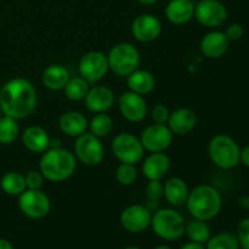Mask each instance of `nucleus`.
<instances>
[{"label": "nucleus", "instance_id": "nucleus-37", "mask_svg": "<svg viewBox=\"0 0 249 249\" xmlns=\"http://www.w3.org/2000/svg\"><path fill=\"white\" fill-rule=\"evenodd\" d=\"M224 33H225V36H228V39L230 41H237L245 34V28H243L242 24L232 23L226 28V31Z\"/></svg>", "mask_w": 249, "mask_h": 249}, {"label": "nucleus", "instance_id": "nucleus-22", "mask_svg": "<svg viewBox=\"0 0 249 249\" xmlns=\"http://www.w3.org/2000/svg\"><path fill=\"white\" fill-rule=\"evenodd\" d=\"M58 126L61 131L71 138H78L82 134L87 133L89 128L87 117L78 111L65 112L58 119Z\"/></svg>", "mask_w": 249, "mask_h": 249}, {"label": "nucleus", "instance_id": "nucleus-18", "mask_svg": "<svg viewBox=\"0 0 249 249\" xmlns=\"http://www.w3.org/2000/svg\"><path fill=\"white\" fill-rule=\"evenodd\" d=\"M230 40L221 31H212L201 40V51L208 58H220L228 53Z\"/></svg>", "mask_w": 249, "mask_h": 249}, {"label": "nucleus", "instance_id": "nucleus-40", "mask_svg": "<svg viewBox=\"0 0 249 249\" xmlns=\"http://www.w3.org/2000/svg\"><path fill=\"white\" fill-rule=\"evenodd\" d=\"M240 207L242 209H249V197L243 196L242 198L240 199Z\"/></svg>", "mask_w": 249, "mask_h": 249}, {"label": "nucleus", "instance_id": "nucleus-27", "mask_svg": "<svg viewBox=\"0 0 249 249\" xmlns=\"http://www.w3.org/2000/svg\"><path fill=\"white\" fill-rule=\"evenodd\" d=\"M185 233L187 235L189 240L191 242L196 243H207L208 242L211 236V228L207 224V221L198 220V219H195L194 220L189 221L185 226Z\"/></svg>", "mask_w": 249, "mask_h": 249}, {"label": "nucleus", "instance_id": "nucleus-38", "mask_svg": "<svg viewBox=\"0 0 249 249\" xmlns=\"http://www.w3.org/2000/svg\"><path fill=\"white\" fill-rule=\"evenodd\" d=\"M240 163H242L245 167L249 168V145L243 147L241 150V155H240Z\"/></svg>", "mask_w": 249, "mask_h": 249}, {"label": "nucleus", "instance_id": "nucleus-14", "mask_svg": "<svg viewBox=\"0 0 249 249\" xmlns=\"http://www.w3.org/2000/svg\"><path fill=\"white\" fill-rule=\"evenodd\" d=\"M131 34L141 43L156 40L162 33V23L155 15L141 14L131 23Z\"/></svg>", "mask_w": 249, "mask_h": 249}, {"label": "nucleus", "instance_id": "nucleus-3", "mask_svg": "<svg viewBox=\"0 0 249 249\" xmlns=\"http://www.w3.org/2000/svg\"><path fill=\"white\" fill-rule=\"evenodd\" d=\"M187 209L195 219L209 221L215 218L223 207L221 195L211 185H198L190 191Z\"/></svg>", "mask_w": 249, "mask_h": 249}, {"label": "nucleus", "instance_id": "nucleus-42", "mask_svg": "<svg viewBox=\"0 0 249 249\" xmlns=\"http://www.w3.org/2000/svg\"><path fill=\"white\" fill-rule=\"evenodd\" d=\"M157 1H158V0H138L139 4L146 5V6H148V5L156 4V2H157Z\"/></svg>", "mask_w": 249, "mask_h": 249}, {"label": "nucleus", "instance_id": "nucleus-19", "mask_svg": "<svg viewBox=\"0 0 249 249\" xmlns=\"http://www.w3.org/2000/svg\"><path fill=\"white\" fill-rule=\"evenodd\" d=\"M170 169V160L164 152H153L143 160L142 173L147 180H162Z\"/></svg>", "mask_w": 249, "mask_h": 249}, {"label": "nucleus", "instance_id": "nucleus-44", "mask_svg": "<svg viewBox=\"0 0 249 249\" xmlns=\"http://www.w3.org/2000/svg\"><path fill=\"white\" fill-rule=\"evenodd\" d=\"M123 249H142V248L135 247V246H129V247H125V248H123Z\"/></svg>", "mask_w": 249, "mask_h": 249}, {"label": "nucleus", "instance_id": "nucleus-35", "mask_svg": "<svg viewBox=\"0 0 249 249\" xmlns=\"http://www.w3.org/2000/svg\"><path fill=\"white\" fill-rule=\"evenodd\" d=\"M26 179V185L27 189L29 190H40L43 186V182L45 178L43 177V174L40 173V170H31L29 173H27V175L24 177Z\"/></svg>", "mask_w": 249, "mask_h": 249}, {"label": "nucleus", "instance_id": "nucleus-43", "mask_svg": "<svg viewBox=\"0 0 249 249\" xmlns=\"http://www.w3.org/2000/svg\"><path fill=\"white\" fill-rule=\"evenodd\" d=\"M153 249H172V248H170L169 247V246H157V247H156V248H153Z\"/></svg>", "mask_w": 249, "mask_h": 249}, {"label": "nucleus", "instance_id": "nucleus-7", "mask_svg": "<svg viewBox=\"0 0 249 249\" xmlns=\"http://www.w3.org/2000/svg\"><path fill=\"white\" fill-rule=\"evenodd\" d=\"M112 152L121 163L134 164L141 162L143 157V148L140 139L130 133H121L112 140Z\"/></svg>", "mask_w": 249, "mask_h": 249}, {"label": "nucleus", "instance_id": "nucleus-9", "mask_svg": "<svg viewBox=\"0 0 249 249\" xmlns=\"http://www.w3.org/2000/svg\"><path fill=\"white\" fill-rule=\"evenodd\" d=\"M18 198L19 211L29 219H43L50 213V198L41 190H29L22 192Z\"/></svg>", "mask_w": 249, "mask_h": 249}, {"label": "nucleus", "instance_id": "nucleus-17", "mask_svg": "<svg viewBox=\"0 0 249 249\" xmlns=\"http://www.w3.org/2000/svg\"><path fill=\"white\" fill-rule=\"evenodd\" d=\"M167 125L173 134L186 135L196 128L197 116L191 108H186V107L178 108L170 112Z\"/></svg>", "mask_w": 249, "mask_h": 249}, {"label": "nucleus", "instance_id": "nucleus-1", "mask_svg": "<svg viewBox=\"0 0 249 249\" xmlns=\"http://www.w3.org/2000/svg\"><path fill=\"white\" fill-rule=\"evenodd\" d=\"M36 90L29 80L14 78L0 89V108L4 116L23 119L31 116L36 107Z\"/></svg>", "mask_w": 249, "mask_h": 249}, {"label": "nucleus", "instance_id": "nucleus-20", "mask_svg": "<svg viewBox=\"0 0 249 249\" xmlns=\"http://www.w3.org/2000/svg\"><path fill=\"white\" fill-rule=\"evenodd\" d=\"M165 17L177 26L187 23L195 15V4L192 0H170L165 6Z\"/></svg>", "mask_w": 249, "mask_h": 249}, {"label": "nucleus", "instance_id": "nucleus-13", "mask_svg": "<svg viewBox=\"0 0 249 249\" xmlns=\"http://www.w3.org/2000/svg\"><path fill=\"white\" fill-rule=\"evenodd\" d=\"M119 220L125 231L131 233H140L151 226L152 213L146 208V206L133 204V206L126 207L122 212Z\"/></svg>", "mask_w": 249, "mask_h": 249}, {"label": "nucleus", "instance_id": "nucleus-45", "mask_svg": "<svg viewBox=\"0 0 249 249\" xmlns=\"http://www.w3.org/2000/svg\"><path fill=\"white\" fill-rule=\"evenodd\" d=\"M1 114H2V112H1V108H0V117H1Z\"/></svg>", "mask_w": 249, "mask_h": 249}, {"label": "nucleus", "instance_id": "nucleus-32", "mask_svg": "<svg viewBox=\"0 0 249 249\" xmlns=\"http://www.w3.org/2000/svg\"><path fill=\"white\" fill-rule=\"evenodd\" d=\"M138 178V170L135 165L128 164V163H122L116 170V179L123 186H130L136 181Z\"/></svg>", "mask_w": 249, "mask_h": 249}, {"label": "nucleus", "instance_id": "nucleus-15", "mask_svg": "<svg viewBox=\"0 0 249 249\" xmlns=\"http://www.w3.org/2000/svg\"><path fill=\"white\" fill-rule=\"evenodd\" d=\"M119 111L126 121L139 123L147 114V104L142 95L129 90L119 97Z\"/></svg>", "mask_w": 249, "mask_h": 249}, {"label": "nucleus", "instance_id": "nucleus-36", "mask_svg": "<svg viewBox=\"0 0 249 249\" xmlns=\"http://www.w3.org/2000/svg\"><path fill=\"white\" fill-rule=\"evenodd\" d=\"M237 240L243 249H249V218L243 219L238 224Z\"/></svg>", "mask_w": 249, "mask_h": 249}, {"label": "nucleus", "instance_id": "nucleus-16", "mask_svg": "<svg viewBox=\"0 0 249 249\" xmlns=\"http://www.w3.org/2000/svg\"><path fill=\"white\" fill-rule=\"evenodd\" d=\"M85 106L94 113H106L114 104V94L105 85H96L88 91Z\"/></svg>", "mask_w": 249, "mask_h": 249}, {"label": "nucleus", "instance_id": "nucleus-21", "mask_svg": "<svg viewBox=\"0 0 249 249\" xmlns=\"http://www.w3.org/2000/svg\"><path fill=\"white\" fill-rule=\"evenodd\" d=\"M24 147L33 153H44L50 147V136L48 131L38 125L28 126L22 134Z\"/></svg>", "mask_w": 249, "mask_h": 249}, {"label": "nucleus", "instance_id": "nucleus-41", "mask_svg": "<svg viewBox=\"0 0 249 249\" xmlns=\"http://www.w3.org/2000/svg\"><path fill=\"white\" fill-rule=\"evenodd\" d=\"M0 249H14V247H12V245L7 240L0 238Z\"/></svg>", "mask_w": 249, "mask_h": 249}, {"label": "nucleus", "instance_id": "nucleus-31", "mask_svg": "<svg viewBox=\"0 0 249 249\" xmlns=\"http://www.w3.org/2000/svg\"><path fill=\"white\" fill-rule=\"evenodd\" d=\"M237 236L231 232H221L213 236L207 242L206 249H238Z\"/></svg>", "mask_w": 249, "mask_h": 249}, {"label": "nucleus", "instance_id": "nucleus-10", "mask_svg": "<svg viewBox=\"0 0 249 249\" xmlns=\"http://www.w3.org/2000/svg\"><path fill=\"white\" fill-rule=\"evenodd\" d=\"M80 77L88 83H97L109 71L108 58L101 51H89L84 53L78 63Z\"/></svg>", "mask_w": 249, "mask_h": 249}, {"label": "nucleus", "instance_id": "nucleus-28", "mask_svg": "<svg viewBox=\"0 0 249 249\" xmlns=\"http://www.w3.org/2000/svg\"><path fill=\"white\" fill-rule=\"evenodd\" d=\"M89 83L82 77L70 78L68 83L65 87V95L71 101H80L84 100L89 91Z\"/></svg>", "mask_w": 249, "mask_h": 249}, {"label": "nucleus", "instance_id": "nucleus-4", "mask_svg": "<svg viewBox=\"0 0 249 249\" xmlns=\"http://www.w3.org/2000/svg\"><path fill=\"white\" fill-rule=\"evenodd\" d=\"M212 162L220 169L230 170L240 164L241 148L235 139L225 134L215 135L208 145Z\"/></svg>", "mask_w": 249, "mask_h": 249}, {"label": "nucleus", "instance_id": "nucleus-12", "mask_svg": "<svg viewBox=\"0 0 249 249\" xmlns=\"http://www.w3.org/2000/svg\"><path fill=\"white\" fill-rule=\"evenodd\" d=\"M140 141L148 152H164L173 142V133L167 124H152L143 129Z\"/></svg>", "mask_w": 249, "mask_h": 249}, {"label": "nucleus", "instance_id": "nucleus-29", "mask_svg": "<svg viewBox=\"0 0 249 249\" xmlns=\"http://www.w3.org/2000/svg\"><path fill=\"white\" fill-rule=\"evenodd\" d=\"M19 133V126L17 119L12 117H0V143L9 145L17 139Z\"/></svg>", "mask_w": 249, "mask_h": 249}, {"label": "nucleus", "instance_id": "nucleus-25", "mask_svg": "<svg viewBox=\"0 0 249 249\" xmlns=\"http://www.w3.org/2000/svg\"><path fill=\"white\" fill-rule=\"evenodd\" d=\"M126 78H128L126 83H128L129 90L142 96L152 92L156 87L155 77L148 71L136 70Z\"/></svg>", "mask_w": 249, "mask_h": 249}, {"label": "nucleus", "instance_id": "nucleus-11", "mask_svg": "<svg viewBox=\"0 0 249 249\" xmlns=\"http://www.w3.org/2000/svg\"><path fill=\"white\" fill-rule=\"evenodd\" d=\"M194 17L207 28H216L228 19V9L219 0H201L195 5Z\"/></svg>", "mask_w": 249, "mask_h": 249}, {"label": "nucleus", "instance_id": "nucleus-26", "mask_svg": "<svg viewBox=\"0 0 249 249\" xmlns=\"http://www.w3.org/2000/svg\"><path fill=\"white\" fill-rule=\"evenodd\" d=\"M1 189L2 191L10 196H19L22 192L27 190L26 179L24 175L18 172H9L1 178Z\"/></svg>", "mask_w": 249, "mask_h": 249}, {"label": "nucleus", "instance_id": "nucleus-30", "mask_svg": "<svg viewBox=\"0 0 249 249\" xmlns=\"http://www.w3.org/2000/svg\"><path fill=\"white\" fill-rule=\"evenodd\" d=\"M90 133L97 138L107 136L113 129V119L106 113H97L89 123Z\"/></svg>", "mask_w": 249, "mask_h": 249}, {"label": "nucleus", "instance_id": "nucleus-5", "mask_svg": "<svg viewBox=\"0 0 249 249\" xmlns=\"http://www.w3.org/2000/svg\"><path fill=\"white\" fill-rule=\"evenodd\" d=\"M151 226L156 235L164 241H177L185 233V219L179 212L170 208L157 209L152 215Z\"/></svg>", "mask_w": 249, "mask_h": 249}, {"label": "nucleus", "instance_id": "nucleus-39", "mask_svg": "<svg viewBox=\"0 0 249 249\" xmlns=\"http://www.w3.org/2000/svg\"><path fill=\"white\" fill-rule=\"evenodd\" d=\"M180 249H206V247H204L202 243H196V242H191V241H190L189 243L184 245Z\"/></svg>", "mask_w": 249, "mask_h": 249}, {"label": "nucleus", "instance_id": "nucleus-24", "mask_svg": "<svg viewBox=\"0 0 249 249\" xmlns=\"http://www.w3.org/2000/svg\"><path fill=\"white\" fill-rule=\"evenodd\" d=\"M43 84L50 90H63L70 80V72L62 65H50L41 75Z\"/></svg>", "mask_w": 249, "mask_h": 249}, {"label": "nucleus", "instance_id": "nucleus-23", "mask_svg": "<svg viewBox=\"0 0 249 249\" xmlns=\"http://www.w3.org/2000/svg\"><path fill=\"white\" fill-rule=\"evenodd\" d=\"M190 190L186 182L180 178H172L164 184V198L174 207L184 206L189 198Z\"/></svg>", "mask_w": 249, "mask_h": 249}, {"label": "nucleus", "instance_id": "nucleus-8", "mask_svg": "<svg viewBox=\"0 0 249 249\" xmlns=\"http://www.w3.org/2000/svg\"><path fill=\"white\" fill-rule=\"evenodd\" d=\"M74 156L83 164L95 167L104 160V145L100 138L92 135L91 133H84L75 140Z\"/></svg>", "mask_w": 249, "mask_h": 249}, {"label": "nucleus", "instance_id": "nucleus-33", "mask_svg": "<svg viewBox=\"0 0 249 249\" xmlns=\"http://www.w3.org/2000/svg\"><path fill=\"white\" fill-rule=\"evenodd\" d=\"M163 196H164V185L160 182V180H148V184L146 185L147 201L160 202Z\"/></svg>", "mask_w": 249, "mask_h": 249}, {"label": "nucleus", "instance_id": "nucleus-2", "mask_svg": "<svg viewBox=\"0 0 249 249\" xmlns=\"http://www.w3.org/2000/svg\"><path fill=\"white\" fill-rule=\"evenodd\" d=\"M77 169L74 153L62 147L49 148L44 152L39 163V170L46 180L61 182L70 179Z\"/></svg>", "mask_w": 249, "mask_h": 249}, {"label": "nucleus", "instance_id": "nucleus-34", "mask_svg": "<svg viewBox=\"0 0 249 249\" xmlns=\"http://www.w3.org/2000/svg\"><path fill=\"white\" fill-rule=\"evenodd\" d=\"M169 116V108L163 104H157L151 111V117H152V121L156 124H167Z\"/></svg>", "mask_w": 249, "mask_h": 249}, {"label": "nucleus", "instance_id": "nucleus-6", "mask_svg": "<svg viewBox=\"0 0 249 249\" xmlns=\"http://www.w3.org/2000/svg\"><path fill=\"white\" fill-rule=\"evenodd\" d=\"M109 70L118 77H128L140 65V53L130 43H119L109 50Z\"/></svg>", "mask_w": 249, "mask_h": 249}]
</instances>
